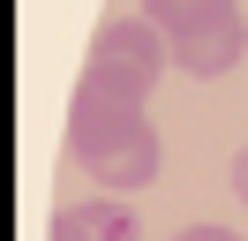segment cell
<instances>
[{
  "mask_svg": "<svg viewBox=\"0 0 248 241\" xmlns=\"http://www.w3.org/2000/svg\"><path fill=\"white\" fill-rule=\"evenodd\" d=\"M143 15L166 30L173 68L196 75V83L233 75L241 53H248V15H241V0H143Z\"/></svg>",
  "mask_w": 248,
  "mask_h": 241,
  "instance_id": "2",
  "label": "cell"
},
{
  "mask_svg": "<svg viewBox=\"0 0 248 241\" xmlns=\"http://www.w3.org/2000/svg\"><path fill=\"white\" fill-rule=\"evenodd\" d=\"M53 241H143V226L121 196H83L53 211Z\"/></svg>",
  "mask_w": 248,
  "mask_h": 241,
  "instance_id": "4",
  "label": "cell"
},
{
  "mask_svg": "<svg viewBox=\"0 0 248 241\" xmlns=\"http://www.w3.org/2000/svg\"><path fill=\"white\" fill-rule=\"evenodd\" d=\"M173 241H241V234H226V226H188V234H173Z\"/></svg>",
  "mask_w": 248,
  "mask_h": 241,
  "instance_id": "6",
  "label": "cell"
},
{
  "mask_svg": "<svg viewBox=\"0 0 248 241\" xmlns=\"http://www.w3.org/2000/svg\"><path fill=\"white\" fill-rule=\"evenodd\" d=\"M173 68V45L151 15H113L106 30L91 38V60H83L76 90H98V98H121V105H143L158 90V75Z\"/></svg>",
  "mask_w": 248,
  "mask_h": 241,
  "instance_id": "3",
  "label": "cell"
},
{
  "mask_svg": "<svg viewBox=\"0 0 248 241\" xmlns=\"http://www.w3.org/2000/svg\"><path fill=\"white\" fill-rule=\"evenodd\" d=\"M226 181H233V196H241V204H248V143L233 151V166H226Z\"/></svg>",
  "mask_w": 248,
  "mask_h": 241,
  "instance_id": "5",
  "label": "cell"
},
{
  "mask_svg": "<svg viewBox=\"0 0 248 241\" xmlns=\"http://www.w3.org/2000/svg\"><path fill=\"white\" fill-rule=\"evenodd\" d=\"M68 158L98 181V189H151L158 166H166V143L143 120V105L98 98V90H76L68 98Z\"/></svg>",
  "mask_w": 248,
  "mask_h": 241,
  "instance_id": "1",
  "label": "cell"
}]
</instances>
